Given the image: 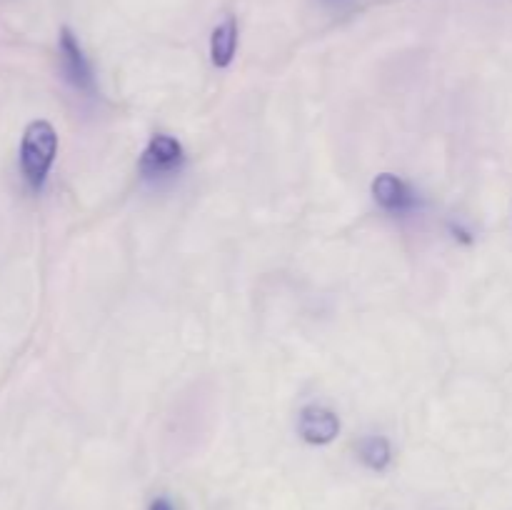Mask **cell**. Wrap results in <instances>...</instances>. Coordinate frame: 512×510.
Listing matches in <instances>:
<instances>
[{"label":"cell","instance_id":"1","mask_svg":"<svg viewBox=\"0 0 512 510\" xmlns=\"http://www.w3.org/2000/svg\"><path fill=\"white\" fill-rule=\"evenodd\" d=\"M58 153V133L48 120H33L20 140V170L33 190H43Z\"/></svg>","mask_w":512,"mask_h":510},{"label":"cell","instance_id":"2","mask_svg":"<svg viewBox=\"0 0 512 510\" xmlns=\"http://www.w3.org/2000/svg\"><path fill=\"white\" fill-rule=\"evenodd\" d=\"M183 145L170 135H153L148 148L140 155V173L145 178H163V175L178 173L183 165Z\"/></svg>","mask_w":512,"mask_h":510},{"label":"cell","instance_id":"3","mask_svg":"<svg viewBox=\"0 0 512 510\" xmlns=\"http://www.w3.org/2000/svg\"><path fill=\"white\" fill-rule=\"evenodd\" d=\"M58 50H60V65H63L65 80H68L75 90H80V93L93 95L95 93L93 68H90V63H88V58H85L83 48H80L78 38H75L68 28L60 30Z\"/></svg>","mask_w":512,"mask_h":510},{"label":"cell","instance_id":"4","mask_svg":"<svg viewBox=\"0 0 512 510\" xmlns=\"http://www.w3.org/2000/svg\"><path fill=\"white\" fill-rule=\"evenodd\" d=\"M373 198L380 208L393 215L413 213L418 208V195L403 178L393 173H383L373 180Z\"/></svg>","mask_w":512,"mask_h":510},{"label":"cell","instance_id":"5","mask_svg":"<svg viewBox=\"0 0 512 510\" xmlns=\"http://www.w3.org/2000/svg\"><path fill=\"white\" fill-rule=\"evenodd\" d=\"M298 430L310 445H328L338 438L340 420L333 410L320 408V405H308V408L300 413Z\"/></svg>","mask_w":512,"mask_h":510},{"label":"cell","instance_id":"6","mask_svg":"<svg viewBox=\"0 0 512 510\" xmlns=\"http://www.w3.org/2000/svg\"><path fill=\"white\" fill-rule=\"evenodd\" d=\"M238 50V23L233 18H225L210 35V58L215 68H228Z\"/></svg>","mask_w":512,"mask_h":510},{"label":"cell","instance_id":"7","mask_svg":"<svg viewBox=\"0 0 512 510\" xmlns=\"http://www.w3.org/2000/svg\"><path fill=\"white\" fill-rule=\"evenodd\" d=\"M360 460L368 465L370 470H385L390 465V443L385 438H378V435H370V438H363L358 445Z\"/></svg>","mask_w":512,"mask_h":510},{"label":"cell","instance_id":"8","mask_svg":"<svg viewBox=\"0 0 512 510\" xmlns=\"http://www.w3.org/2000/svg\"><path fill=\"white\" fill-rule=\"evenodd\" d=\"M150 510H173V505H170V500L158 498L153 505H150Z\"/></svg>","mask_w":512,"mask_h":510}]
</instances>
